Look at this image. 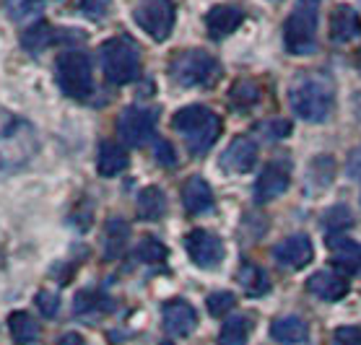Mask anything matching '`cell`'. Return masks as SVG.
Instances as JSON below:
<instances>
[{"label":"cell","mask_w":361,"mask_h":345,"mask_svg":"<svg viewBox=\"0 0 361 345\" xmlns=\"http://www.w3.org/2000/svg\"><path fill=\"white\" fill-rule=\"evenodd\" d=\"M288 101L299 120L325 123L336 107V86L325 73H304L291 83Z\"/></svg>","instance_id":"6da1fadb"},{"label":"cell","mask_w":361,"mask_h":345,"mask_svg":"<svg viewBox=\"0 0 361 345\" xmlns=\"http://www.w3.org/2000/svg\"><path fill=\"white\" fill-rule=\"evenodd\" d=\"M172 127L182 135L192 156H203L221 135V117L203 104H190L172 117Z\"/></svg>","instance_id":"7a4b0ae2"},{"label":"cell","mask_w":361,"mask_h":345,"mask_svg":"<svg viewBox=\"0 0 361 345\" xmlns=\"http://www.w3.org/2000/svg\"><path fill=\"white\" fill-rule=\"evenodd\" d=\"M104 78L115 86L133 83L140 75V49L130 37H112L99 49Z\"/></svg>","instance_id":"3957f363"},{"label":"cell","mask_w":361,"mask_h":345,"mask_svg":"<svg viewBox=\"0 0 361 345\" xmlns=\"http://www.w3.org/2000/svg\"><path fill=\"white\" fill-rule=\"evenodd\" d=\"M320 0H299L283 24V44L291 55H312L317 47Z\"/></svg>","instance_id":"277c9868"},{"label":"cell","mask_w":361,"mask_h":345,"mask_svg":"<svg viewBox=\"0 0 361 345\" xmlns=\"http://www.w3.org/2000/svg\"><path fill=\"white\" fill-rule=\"evenodd\" d=\"M169 78L185 89L208 86L219 78V63L205 49H185L169 60Z\"/></svg>","instance_id":"5b68a950"},{"label":"cell","mask_w":361,"mask_h":345,"mask_svg":"<svg viewBox=\"0 0 361 345\" xmlns=\"http://www.w3.org/2000/svg\"><path fill=\"white\" fill-rule=\"evenodd\" d=\"M55 81L63 89V94L71 99H86L94 94V73L91 60L78 49L60 52L55 60Z\"/></svg>","instance_id":"8992f818"},{"label":"cell","mask_w":361,"mask_h":345,"mask_svg":"<svg viewBox=\"0 0 361 345\" xmlns=\"http://www.w3.org/2000/svg\"><path fill=\"white\" fill-rule=\"evenodd\" d=\"M133 18L154 42H164L174 29L177 8L172 0H138L133 8Z\"/></svg>","instance_id":"52a82bcc"},{"label":"cell","mask_w":361,"mask_h":345,"mask_svg":"<svg viewBox=\"0 0 361 345\" xmlns=\"http://www.w3.org/2000/svg\"><path fill=\"white\" fill-rule=\"evenodd\" d=\"M159 123V109H143V107H128L117 117V135L128 146H143L154 138Z\"/></svg>","instance_id":"ba28073f"},{"label":"cell","mask_w":361,"mask_h":345,"mask_svg":"<svg viewBox=\"0 0 361 345\" xmlns=\"http://www.w3.org/2000/svg\"><path fill=\"white\" fill-rule=\"evenodd\" d=\"M185 246H188V255L190 260L197 265V268H203V270H214L219 265L224 263V242L216 234L205 229H195L190 231L188 239H185Z\"/></svg>","instance_id":"9c48e42d"},{"label":"cell","mask_w":361,"mask_h":345,"mask_svg":"<svg viewBox=\"0 0 361 345\" xmlns=\"http://www.w3.org/2000/svg\"><path fill=\"white\" fill-rule=\"evenodd\" d=\"M257 164V143L247 135H239L221 153V169L226 174H247Z\"/></svg>","instance_id":"30bf717a"},{"label":"cell","mask_w":361,"mask_h":345,"mask_svg":"<svg viewBox=\"0 0 361 345\" xmlns=\"http://www.w3.org/2000/svg\"><path fill=\"white\" fill-rule=\"evenodd\" d=\"M273 257H276V263L283 265V268H291V270H302L307 265L312 263L314 257V249H312V242L307 234H294V237H286L281 244H276L273 249Z\"/></svg>","instance_id":"8fae6325"},{"label":"cell","mask_w":361,"mask_h":345,"mask_svg":"<svg viewBox=\"0 0 361 345\" xmlns=\"http://www.w3.org/2000/svg\"><path fill=\"white\" fill-rule=\"evenodd\" d=\"M242 21H245V8L237 3H221L205 13V29L211 39H224L234 34L242 26Z\"/></svg>","instance_id":"7c38bea8"},{"label":"cell","mask_w":361,"mask_h":345,"mask_svg":"<svg viewBox=\"0 0 361 345\" xmlns=\"http://www.w3.org/2000/svg\"><path fill=\"white\" fill-rule=\"evenodd\" d=\"M288 182H291V177H288L286 164L271 161L255 182V203H271V200L281 197L288 189Z\"/></svg>","instance_id":"4fadbf2b"},{"label":"cell","mask_w":361,"mask_h":345,"mask_svg":"<svg viewBox=\"0 0 361 345\" xmlns=\"http://www.w3.org/2000/svg\"><path fill=\"white\" fill-rule=\"evenodd\" d=\"M161 320H164V330L172 337H188L192 330L197 327V312L195 306H190L182 299H174L161 309Z\"/></svg>","instance_id":"5bb4252c"},{"label":"cell","mask_w":361,"mask_h":345,"mask_svg":"<svg viewBox=\"0 0 361 345\" xmlns=\"http://www.w3.org/2000/svg\"><path fill=\"white\" fill-rule=\"evenodd\" d=\"M361 37V16L351 6H338L330 13V42L333 44H348Z\"/></svg>","instance_id":"9a60e30c"},{"label":"cell","mask_w":361,"mask_h":345,"mask_svg":"<svg viewBox=\"0 0 361 345\" xmlns=\"http://www.w3.org/2000/svg\"><path fill=\"white\" fill-rule=\"evenodd\" d=\"M310 294L317 296L320 301H341L348 294V280L333 270H317L307 280Z\"/></svg>","instance_id":"2e32d148"},{"label":"cell","mask_w":361,"mask_h":345,"mask_svg":"<svg viewBox=\"0 0 361 345\" xmlns=\"http://www.w3.org/2000/svg\"><path fill=\"white\" fill-rule=\"evenodd\" d=\"M182 203H185V211L192 215L203 213L214 206V192H211V184L203 180V177H190L182 187Z\"/></svg>","instance_id":"e0dca14e"},{"label":"cell","mask_w":361,"mask_h":345,"mask_svg":"<svg viewBox=\"0 0 361 345\" xmlns=\"http://www.w3.org/2000/svg\"><path fill=\"white\" fill-rule=\"evenodd\" d=\"M128 151L123 146H117L112 140H104L99 146V156H97V172L102 177H117L120 172L128 169Z\"/></svg>","instance_id":"ac0fdd59"},{"label":"cell","mask_w":361,"mask_h":345,"mask_svg":"<svg viewBox=\"0 0 361 345\" xmlns=\"http://www.w3.org/2000/svg\"><path fill=\"white\" fill-rule=\"evenodd\" d=\"M271 337L283 345H302L310 337V327L302 317H281L271 325Z\"/></svg>","instance_id":"d6986e66"},{"label":"cell","mask_w":361,"mask_h":345,"mask_svg":"<svg viewBox=\"0 0 361 345\" xmlns=\"http://www.w3.org/2000/svg\"><path fill=\"white\" fill-rule=\"evenodd\" d=\"M140 221H159L166 213V197L159 187H146L140 189L138 203H135Z\"/></svg>","instance_id":"ffe728a7"},{"label":"cell","mask_w":361,"mask_h":345,"mask_svg":"<svg viewBox=\"0 0 361 345\" xmlns=\"http://www.w3.org/2000/svg\"><path fill=\"white\" fill-rule=\"evenodd\" d=\"M239 286L245 291L247 296H252V299H260L271 291V278H268V272L263 268H257L252 263H245L239 268Z\"/></svg>","instance_id":"44dd1931"},{"label":"cell","mask_w":361,"mask_h":345,"mask_svg":"<svg viewBox=\"0 0 361 345\" xmlns=\"http://www.w3.org/2000/svg\"><path fill=\"white\" fill-rule=\"evenodd\" d=\"M330 252H333V260H336L341 268L351 272H361V246L353 244L351 239L345 237H333L328 242Z\"/></svg>","instance_id":"7402d4cb"},{"label":"cell","mask_w":361,"mask_h":345,"mask_svg":"<svg viewBox=\"0 0 361 345\" xmlns=\"http://www.w3.org/2000/svg\"><path fill=\"white\" fill-rule=\"evenodd\" d=\"M8 330L16 345H32L39 340V325L34 322V317L29 312L8 314Z\"/></svg>","instance_id":"603a6c76"},{"label":"cell","mask_w":361,"mask_h":345,"mask_svg":"<svg viewBox=\"0 0 361 345\" xmlns=\"http://www.w3.org/2000/svg\"><path fill=\"white\" fill-rule=\"evenodd\" d=\"M128 234H130V229L120 218H112L107 223V234H104V257L107 260H115V257L123 255L125 244H128Z\"/></svg>","instance_id":"cb8c5ba5"},{"label":"cell","mask_w":361,"mask_h":345,"mask_svg":"<svg viewBox=\"0 0 361 345\" xmlns=\"http://www.w3.org/2000/svg\"><path fill=\"white\" fill-rule=\"evenodd\" d=\"M250 320L245 314H237V317H229L224 322L221 335H219V345H247V337H250Z\"/></svg>","instance_id":"d4e9b609"},{"label":"cell","mask_w":361,"mask_h":345,"mask_svg":"<svg viewBox=\"0 0 361 345\" xmlns=\"http://www.w3.org/2000/svg\"><path fill=\"white\" fill-rule=\"evenodd\" d=\"M229 99L237 104V107H252L255 101L260 99V86H257L255 81H250V78L237 81L234 83V89H231Z\"/></svg>","instance_id":"484cf974"},{"label":"cell","mask_w":361,"mask_h":345,"mask_svg":"<svg viewBox=\"0 0 361 345\" xmlns=\"http://www.w3.org/2000/svg\"><path fill=\"white\" fill-rule=\"evenodd\" d=\"M135 255H138L140 263H148V265L164 263V260H166V246L161 244L159 239L146 237L138 246H135Z\"/></svg>","instance_id":"4316f807"},{"label":"cell","mask_w":361,"mask_h":345,"mask_svg":"<svg viewBox=\"0 0 361 345\" xmlns=\"http://www.w3.org/2000/svg\"><path fill=\"white\" fill-rule=\"evenodd\" d=\"M42 8V0H6V11L13 21H26L37 16Z\"/></svg>","instance_id":"83f0119b"},{"label":"cell","mask_w":361,"mask_h":345,"mask_svg":"<svg viewBox=\"0 0 361 345\" xmlns=\"http://www.w3.org/2000/svg\"><path fill=\"white\" fill-rule=\"evenodd\" d=\"M234 294H229V291H216V294H211L208 296V314L211 317H226V314L234 309Z\"/></svg>","instance_id":"f1b7e54d"},{"label":"cell","mask_w":361,"mask_h":345,"mask_svg":"<svg viewBox=\"0 0 361 345\" xmlns=\"http://www.w3.org/2000/svg\"><path fill=\"white\" fill-rule=\"evenodd\" d=\"M325 223H328V229H345V226H351L353 223V218L345 206H336L325 213Z\"/></svg>","instance_id":"f546056e"},{"label":"cell","mask_w":361,"mask_h":345,"mask_svg":"<svg viewBox=\"0 0 361 345\" xmlns=\"http://www.w3.org/2000/svg\"><path fill=\"white\" fill-rule=\"evenodd\" d=\"M37 306H39V312L44 314V317H55L60 309L58 294H52V291H39V294H37Z\"/></svg>","instance_id":"4dcf8cb0"},{"label":"cell","mask_w":361,"mask_h":345,"mask_svg":"<svg viewBox=\"0 0 361 345\" xmlns=\"http://www.w3.org/2000/svg\"><path fill=\"white\" fill-rule=\"evenodd\" d=\"M336 345H361V330L359 327H338L333 332Z\"/></svg>","instance_id":"1f68e13d"},{"label":"cell","mask_w":361,"mask_h":345,"mask_svg":"<svg viewBox=\"0 0 361 345\" xmlns=\"http://www.w3.org/2000/svg\"><path fill=\"white\" fill-rule=\"evenodd\" d=\"M154 156H157L159 164H164V166L177 164V153H174V148L169 146L166 140H157V146H154Z\"/></svg>","instance_id":"d6a6232c"},{"label":"cell","mask_w":361,"mask_h":345,"mask_svg":"<svg viewBox=\"0 0 361 345\" xmlns=\"http://www.w3.org/2000/svg\"><path fill=\"white\" fill-rule=\"evenodd\" d=\"M99 306V301H97V294H91V291H81V294L75 296V304H73V309L78 314H91L94 309Z\"/></svg>","instance_id":"836d02e7"},{"label":"cell","mask_w":361,"mask_h":345,"mask_svg":"<svg viewBox=\"0 0 361 345\" xmlns=\"http://www.w3.org/2000/svg\"><path fill=\"white\" fill-rule=\"evenodd\" d=\"M263 130L268 138H286L288 132H291V123L288 120H271V123H265L263 125Z\"/></svg>","instance_id":"e575fe53"},{"label":"cell","mask_w":361,"mask_h":345,"mask_svg":"<svg viewBox=\"0 0 361 345\" xmlns=\"http://www.w3.org/2000/svg\"><path fill=\"white\" fill-rule=\"evenodd\" d=\"M58 345H83V340H81V335H75V332H71V335L60 337V343H58Z\"/></svg>","instance_id":"d590c367"},{"label":"cell","mask_w":361,"mask_h":345,"mask_svg":"<svg viewBox=\"0 0 361 345\" xmlns=\"http://www.w3.org/2000/svg\"><path fill=\"white\" fill-rule=\"evenodd\" d=\"M359 73H361V55H359Z\"/></svg>","instance_id":"8d00e7d4"},{"label":"cell","mask_w":361,"mask_h":345,"mask_svg":"<svg viewBox=\"0 0 361 345\" xmlns=\"http://www.w3.org/2000/svg\"><path fill=\"white\" fill-rule=\"evenodd\" d=\"M273 3H279V0H273Z\"/></svg>","instance_id":"74e56055"}]
</instances>
